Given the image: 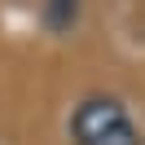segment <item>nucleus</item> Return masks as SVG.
I'll return each instance as SVG.
<instances>
[{
    "mask_svg": "<svg viewBox=\"0 0 145 145\" xmlns=\"http://www.w3.org/2000/svg\"><path fill=\"white\" fill-rule=\"evenodd\" d=\"M79 13H84V0H44L40 5V22L53 35H71L79 27Z\"/></svg>",
    "mask_w": 145,
    "mask_h": 145,
    "instance_id": "obj_2",
    "label": "nucleus"
},
{
    "mask_svg": "<svg viewBox=\"0 0 145 145\" xmlns=\"http://www.w3.org/2000/svg\"><path fill=\"white\" fill-rule=\"evenodd\" d=\"M66 136H71V145H145L141 123L132 119L127 101L114 92L79 97L66 119Z\"/></svg>",
    "mask_w": 145,
    "mask_h": 145,
    "instance_id": "obj_1",
    "label": "nucleus"
}]
</instances>
